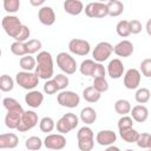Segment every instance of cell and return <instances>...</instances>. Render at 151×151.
<instances>
[{
  "label": "cell",
  "mask_w": 151,
  "mask_h": 151,
  "mask_svg": "<svg viewBox=\"0 0 151 151\" xmlns=\"http://www.w3.org/2000/svg\"><path fill=\"white\" fill-rule=\"evenodd\" d=\"M34 72L40 79L48 80L53 77V58L47 51H41L37 55V66Z\"/></svg>",
  "instance_id": "obj_1"
},
{
  "label": "cell",
  "mask_w": 151,
  "mask_h": 151,
  "mask_svg": "<svg viewBox=\"0 0 151 151\" xmlns=\"http://www.w3.org/2000/svg\"><path fill=\"white\" fill-rule=\"evenodd\" d=\"M78 147L80 151H91L94 146V134L91 127L83 126L77 132Z\"/></svg>",
  "instance_id": "obj_2"
},
{
  "label": "cell",
  "mask_w": 151,
  "mask_h": 151,
  "mask_svg": "<svg viewBox=\"0 0 151 151\" xmlns=\"http://www.w3.org/2000/svg\"><path fill=\"white\" fill-rule=\"evenodd\" d=\"M39 77L37 76L35 72H31V71H21V72H18L17 76H15V81L17 84L25 88V90H34L38 84H39Z\"/></svg>",
  "instance_id": "obj_3"
},
{
  "label": "cell",
  "mask_w": 151,
  "mask_h": 151,
  "mask_svg": "<svg viewBox=\"0 0 151 151\" xmlns=\"http://www.w3.org/2000/svg\"><path fill=\"white\" fill-rule=\"evenodd\" d=\"M79 124V118L74 114V113H65L64 116H61L57 124H55V127H57V131L63 133V134H66L68 133L70 131H72L73 129H76Z\"/></svg>",
  "instance_id": "obj_4"
},
{
  "label": "cell",
  "mask_w": 151,
  "mask_h": 151,
  "mask_svg": "<svg viewBox=\"0 0 151 151\" xmlns=\"http://www.w3.org/2000/svg\"><path fill=\"white\" fill-rule=\"evenodd\" d=\"M57 65L66 74H73L78 67L76 59L66 52H60L57 55Z\"/></svg>",
  "instance_id": "obj_5"
},
{
  "label": "cell",
  "mask_w": 151,
  "mask_h": 151,
  "mask_svg": "<svg viewBox=\"0 0 151 151\" xmlns=\"http://www.w3.org/2000/svg\"><path fill=\"white\" fill-rule=\"evenodd\" d=\"M1 25H2L4 31L9 37H12L13 39L18 35L20 28L22 27V24H21L20 19L15 15H5L1 20Z\"/></svg>",
  "instance_id": "obj_6"
},
{
  "label": "cell",
  "mask_w": 151,
  "mask_h": 151,
  "mask_svg": "<svg viewBox=\"0 0 151 151\" xmlns=\"http://www.w3.org/2000/svg\"><path fill=\"white\" fill-rule=\"evenodd\" d=\"M57 101H58V104L60 106L68 107V109H74L80 104V97L73 91L63 90L57 96Z\"/></svg>",
  "instance_id": "obj_7"
},
{
  "label": "cell",
  "mask_w": 151,
  "mask_h": 151,
  "mask_svg": "<svg viewBox=\"0 0 151 151\" xmlns=\"http://www.w3.org/2000/svg\"><path fill=\"white\" fill-rule=\"evenodd\" d=\"M113 52V46L107 41H100L96 45V47L92 51V57L96 61L103 63L109 59V57Z\"/></svg>",
  "instance_id": "obj_8"
},
{
  "label": "cell",
  "mask_w": 151,
  "mask_h": 151,
  "mask_svg": "<svg viewBox=\"0 0 151 151\" xmlns=\"http://www.w3.org/2000/svg\"><path fill=\"white\" fill-rule=\"evenodd\" d=\"M68 50H70L71 53H73L76 55L85 57V55H87L90 53L91 46H90V42L87 40L73 38L68 42Z\"/></svg>",
  "instance_id": "obj_9"
},
{
  "label": "cell",
  "mask_w": 151,
  "mask_h": 151,
  "mask_svg": "<svg viewBox=\"0 0 151 151\" xmlns=\"http://www.w3.org/2000/svg\"><path fill=\"white\" fill-rule=\"evenodd\" d=\"M84 11L88 18H104V17L109 15L107 5L104 2H100V1L90 2L88 5H86Z\"/></svg>",
  "instance_id": "obj_10"
},
{
  "label": "cell",
  "mask_w": 151,
  "mask_h": 151,
  "mask_svg": "<svg viewBox=\"0 0 151 151\" xmlns=\"http://www.w3.org/2000/svg\"><path fill=\"white\" fill-rule=\"evenodd\" d=\"M24 112L25 111H24L22 106L8 110L6 116H5V125L8 129H18V126H19V124L21 122V117H22Z\"/></svg>",
  "instance_id": "obj_11"
},
{
  "label": "cell",
  "mask_w": 151,
  "mask_h": 151,
  "mask_svg": "<svg viewBox=\"0 0 151 151\" xmlns=\"http://www.w3.org/2000/svg\"><path fill=\"white\" fill-rule=\"evenodd\" d=\"M38 124V114L34 111H25L22 117H21V122L18 126V131L19 132H26L31 129H33L35 125Z\"/></svg>",
  "instance_id": "obj_12"
},
{
  "label": "cell",
  "mask_w": 151,
  "mask_h": 151,
  "mask_svg": "<svg viewBox=\"0 0 151 151\" xmlns=\"http://www.w3.org/2000/svg\"><path fill=\"white\" fill-rule=\"evenodd\" d=\"M44 145L51 150H63L66 146V138L60 132L47 134L44 139Z\"/></svg>",
  "instance_id": "obj_13"
},
{
  "label": "cell",
  "mask_w": 151,
  "mask_h": 151,
  "mask_svg": "<svg viewBox=\"0 0 151 151\" xmlns=\"http://www.w3.org/2000/svg\"><path fill=\"white\" fill-rule=\"evenodd\" d=\"M142 74L137 68H129L124 73V86L127 90H136L140 84Z\"/></svg>",
  "instance_id": "obj_14"
},
{
  "label": "cell",
  "mask_w": 151,
  "mask_h": 151,
  "mask_svg": "<svg viewBox=\"0 0 151 151\" xmlns=\"http://www.w3.org/2000/svg\"><path fill=\"white\" fill-rule=\"evenodd\" d=\"M38 19L45 26H51L55 21V13L51 6H42L38 11Z\"/></svg>",
  "instance_id": "obj_15"
},
{
  "label": "cell",
  "mask_w": 151,
  "mask_h": 151,
  "mask_svg": "<svg viewBox=\"0 0 151 151\" xmlns=\"http://www.w3.org/2000/svg\"><path fill=\"white\" fill-rule=\"evenodd\" d=\"M124 72H125V67H124V64L122 63L120 59L116 58V59H112L109 65H107V74L112 78V79H119L124 76Z\"/></svg>",
  "instance_id": "obj_16"
},
{
  "label": "cell",
  "mask_w": 151,
  "mask_h": 151,
  "mask_svg": "<svg viewBox=\"0 0 151 151\" xmlns=\"http://www.w3.org/2000/svg\"><path fill=\"white\" fill-rule=\"evenodd\" d=\"M117 140V134L112 130H101L96 136V142L101 146H109L114 144Z\"/></svg>",
  "instance_id": "obj_17"
},
{
  "label": "cell",
  "mask_w": 151,
  "mask_h": 151,
  "mask_svg": "<svg viewBox=\"0 0 151 151\" xmlns=\"http://www.w3.org/2000/svg\"><path fill=\"white\" fill-rule=\"evenodd\" d=\"M113 52L118 57L127 58L133 53V44L130 40H122L113 47Z\"/></svg>",
  "instance_id": "obj_18"
},
{
  "label": "cell",
  "mask_w": 151,
  "mask_h": 151,
  "mask_svg": "<svg viewBox=\"0 0 151 151\" xmlns=\"http://www.w3.org/2000/svg\"><path fill=\"white\" fill-rule=\"evenodd\" d=\"M44 101V94L37 90H29L25 96V103L33 109L39 107Z\"/></svg>",
  "instance_id": "obj_19"
},
{
  "label": "cell",
  "mask_w": 151,
  "mask_h": 151,
  "mask_svg": "<svg viewBox=\"0 0 151 151\" xmlns=\"http://www.w3.org/2000/svg\"><path fill=\"white\" fill-rule=\"evenodd\" d=\"M19 138L15 133H2L0 134V149H14L18 146Z\"/></svg>",
  "instance_id": "obj_20"
},
{
  "label": "cell",
  "mask_w": 151,
  "mask_h": 151,
  "mask_svg": "<svg viewBox=\"0 0 151 151\" xmlns=\"http://www.w3.org/2000/svg\"><path fill=\"white\" fill-rule=\"evenodd\" d=\"M64 11L70 15H79L84 11V5L80 0H65Z\"/></svg>",
  "instance_id": "obj_21"
},
{
  "label": "cell",
  "mask_w": 151,
  "mask_h": 151,
  "mask_svg": "<svg viewBox=\"0 0 151 151\" xmlns=\"http://www.w3.org/2000/svg\"><path fill=\"white\" fill-rule=\"evenodd\" d=\"M131 117L137 123H144L149 117V110L144 105H136L131 109Z\"/></svg>",
  "instance_id": "obj_22"
},
{
  "label": "cell",
  "mask_w": 151,
  "mask_h": 151,
  "mask_svg": "<svg viewBox=\"0 0 151 151\" xmlns=\"http://www.w3.org/2000/svg\"><path fill=\"white\" fill-rule=\"evenodd\" d=\"M101 97V92H99L93 85L87 86L83 91V98L88 103H97Z\"/></svg>",
  "instance_id": "obj_23"
},
{
  "label": "cell",
  "mask_w": 151,
  "mask_h": 151,
  "mask_svg": "<svg viewBox=\"0 0 151 151\" xmlns=\"http://www.w3.org/2000/svg\"><path fill=\"white\" fill-rule=\"evenodd\" d=\"M80 120L83 123L87 124V125L93 124L97 120V112H96V110L90 107V106L81 109V111H80Z\"/></svg>",
  "instance_id": "obj_24"
},
{
  "label": "cell",
  "mask_w": 151,
  "mask_h": 151,
  "mask_svg": "<svg viewBox=\"0 0 151 151\" xmlns=\"http://www.w3.org/2000/svg\"><path fill=\"white\" fill-rule=\"evenodd\" d=\"M96 65H97V61L96 60H92V59H85L80 66H79V71L83 76H87V77H92L93 76V72H94V68H96Z\"/></svg>",
  "instance_id": "obj_25"
},
{
  "label": "cell",
  "mask_w": 151,
  "mask_h": 151,
  "mask_svg": "<svg viewBox=\"0 0 151 151\" xmlns=\"http://www.w3.org/2000/svg\"><path fill=\"white\" fill-rule=\"evenodd\" d=\"M19 65L24 71H32L35 70L37 66V58H33L31 54L22 55L19 60Z\"/></svg>",
  "instance_id": "obj_26"
},
{
  "label": "cell",
  "mask_w": 151,
  "mask_h": 151,
  "mask_svg": "<svg viewBox=\"0 0 151 151\" xmlns=\"http://www.w3.org/2000/svg\"><path fill=\"white\" fill-rule=\"evenodd\" d=\"M110 17H119L124 12V4L119 0H113L106 4Z\"/></svg>",
  "instance_id": "obj_27"
},
{
  "label": "cell",
  "mask_w": 151,
  "mask_h": 151,
  "mask_svg": "<svg viewBox=\"0 0 151 151\" xmlns=\"http://www.w3.org/2000/svg\"><path fill=\"white\" fill-rule=\"evenodd\" d=\"M119 134L122 137V139L126 143H136L139 132L137 130H134L133 127H129V129H124V130H119Z\"/></svg>",
  "instance_id": "obj_28"
},
{
  "label": "cell",
  "mask_w": 151,
  "mask_h": 151,
  "mask_svg": "<svg viewBox=\"0 0 151 151\" xmlns=\"http://www.w3.org/2000/svg\"><path fill=\"white\" fill-rule=\"evenodd\" d=\"M114 111L120 114V116H125L127 113L131 112V104L129 100L126 99H118L114 103Z\"/></svg>",
  "instance_id": "obj_29"
},
{
  "label": "cell",
  "mask_w": 151,
  "mask_h": 151,
  "mask_svg": "<svg viewBox=\"0 0 151 151\" xmlns=\"http://www.w3.org/2000/svg\"><path fill=\"white\" fill-rule=\"evenodd\" d=\"M150 98H151V92H150L149 88H146V87H140V88H138V90L136 91L134 99H136L137 103H139V104H145V103H147V101L150 100Z\"/></svg>",
  "instance_id": "obj_30"
},
{
  "label": "cell",
  "mask_w": 151,
  "mask_h": 151,
  "mask_svg": "<svg viewBox=\"0 0 151 151\" xmlns=\"http://www.w3.org/2000/svg\"><path fill=\"white\" fill-rule=\"evenodd\" d=\"M11 52L14 54V55H18V57H22V55H26L27 54V48H26V44L25 41H14L12 45H11Z\"/></svg>",
  "instance_id": "obj_31"
},
{
  "label": "cell",
  "mask_w": 151,
  "mask_h": 151,
  "mask_svg": "<svg viewBox=\"0 0 151 151\" xmlns=\"http://www.w3.org/2000/svg\"><path fill=\"white\" fill-rule=\"evenodd\" d=\"M42 140L38 137V136H32V137H28L25 142V146L26 149L28 150H32V151H35V150H40L41 146H42Z\"/></svg>",
  "instance_id": "obj_32"
},
{
  "label": "cell",
  "mask_w": 151,
  "mask_h": 151,
  "mask_svg": "<svg viewBox=\"0 0 151 151\" xmlns=\"http://www.w3.org/2000/svg\"><path fill=\"white\" fill-rule=\"evenodd\" d=\"M116 31H117V34L122 38H126L131 34V31H130V24L127 20H120L117 26H116Z\"/></svg>",
  "instance_id": "obj_33"
},
{
  "label": "cell",
  "mask_w": 151,
  "mask_h": 151,
  "mask_svg": "<svg viewBox=\"0 0 151 151\" xmlns=\"http://www.w3.org/2000/svg\"><path fill=\"white\" fill-rule=\"evenodd\" d=\"M14 87V80L7 74H2L0 78V90L2 92H9Z\"/></svg>",
  "instance_id": "obj_34"
},
{
  "label": "cell",
  "mask_w": 151,
  "mask_h": 151,
  "mask_svg": "<svg viewBox=\"0 0 151 151\" xmlns=\"http://www.w3.org/2000/svg\"><path fill=\"white\" fill-rule=\"evenodd\" d=\"M39 127H40L41 132L48 133V132L53 131V129L55 127V123H54V120L51 117H44L39 122Z\"/></svg>",
  "instance_id": "obj_35"
},
{
  "label": "cell",
  "mask_w": 151,
  "mask_h": 151,
  "mask_svg": "<svg viewBox=\"0 0 151 151\" xmlns=\"http://www.w3.org/2000/svg\"><path fill=\"white\" fill-rule=\"evenodd\" d=\"M136 144L142 147V149H150V144H151V134L143 132L138 134V138L136 140Z\"/></svg>",
  "instance_id": "obj_36"
},
{
  "label": "cell",
  "mask_w": 151,
  "mask_h": 151,
  "mask_svg": "<svg viewBox=\"0 0 151 151\" xmlns=\"http://www.w3.org/2000/svg\"><path fill=\"white\" fill-rule=\"evenodd\" d=\"M4 9L8 13H15L20 8V0H2Z\"/></svg>",
  "instance_id": "obj_37"
},
{
  "label": "cell",
  "mask_w": 151,
  "mask_h": 151,
  "mask_svg": "<svg viewBox=\"0 0 151 151\" xmlns=\"http://www.w3.org/2000/svg\"><path fill=\"white\" fill-rule=\"evenodd\" d=\"M26 48H27V54H34L38 51L41 50V41L38 39H31L25 42Z\"/></svg>",
  "instance_id": "obj_38"
},
{
  "label": "cell",
  "mask_w": 151,
  "mask_h": 151,
  "mask_svg": "<svg viewBox=\"0 0 151 151\" xmlns=\"http://www.w3.org/2000/svg\"><path fill=\"white\" fill-rule=\"evenodd\" d=\"M99 92H106L109 90V83L106 80L105 77H97V78H93V84H92Z\"/></svg>",
  "instance_id": "obj_39"
},
{
  "label": "cell",
  "mask_w": 151,
  "mask_h": 151,
  "mask_svg": "<svg viewBox=\"0 0 151 151\" xmlns=\"http://www.w3.org/2000/svg\"><path fill=\"white\" fill-rule=\"evenodd\" d=\"M59 91V86L54 79H48L44 84V92L46 94H54Z\"/></svg>",
  "instance_id": "obj_40"
},
{
  "label": "cell",
  "mask_w": 151,
  "mask_h": 151,
  "mask_svg": "<svg viewBox=\"0 0 151 151\" xmlns=\"http://www.w3.org/2000/svg\"><path fill=\"white\" fill-rule=\"evenodd\" d=\"M133 126V118L129 116H122V118L118 120V130H124Z\"/></svg>",
  "instance_id": "obj_41"
},
{
  "label": "cell",
  "mask_w": 151,
  "mask_h": 151,
  "mask_svg": "<svg viewBox=\"0 0 151 151\" xmlns=\"http://www.w3.org/2000/svg\"><path fill=\"white\" fill-rule=\"evenodd\" d=\"M140 71H142V74L144 77H146V78L151 77V59L150 58L144 59L140 63Z\"/></svg>",
  "instance_id": "obj_42"
},
{
  "label": "cell",
  "mask_w": 151,
  "mask_h": 151,
  "mask_svg": "<svg viewBox=\"0 0 151 151\" xmlns=\"http://www.w3.org/2000/svg\"><path fill=\"white\" fill-rule=\"evenodd\" d=\"M53 79L57 81V84L59 86V90H61V91L65 90L70 84V80H68L67 76H65V74H57V76H54Z\"/></svg>",
  "instance_id": "obj_43"
},
{
  "label": "cell",
  "mask_w": 151,
  "mask_h": 151,
  "mask_svg": "<svg viewBox=\"0 0 151 151\" xmlns=\"http://www.w3.org/2000/svg\"><path fill=\"white\" fill-rule=\"evenodd\" d=\"M2 105H4V107H5L7 111H8V110L17 109V107L21 106L17 99L11 98V97H6V98H4V100H2Z\"/></svg>",
  "instance_id": "obj_44"
},
{
  "label": "cell",
  "mask_w": 151,
  "mask_h": 151,
  "mask_svg": "<svg viewBox=\"0 0 151 151\" xmlns=\"http://www.w3.org/2000/svg\"><path fill=\"white\" fill-rule=\"evenodd\" d=\"M29 34H31L29 28L26 25H22V27L20 28L18 35L14 38V40H17V41H26L29 38Z\"/></svg>",
  "instance_id": "obj_45"
},
{
  "label": "cell",
  "mask_w": 151,
  "mask_h": 151,
  "mask_svg": "<svg viewBox=\"0 0 151 151\" xmlns=\"http://www.w3.org/2000/svg\"><path fill=\"white\" fill-rule=\"evenodd\" d=\"M129 24H130V31H131L132 34H138V33L142 32L143 26H142V22H140L139 20L132 19V20L129 21Z\"/></svg>",
  "instance_id": "obj_46"
},
{
  "label": "cell",
  "mask_w": 151,
  "mask_h": 151,
  "mask_svg": "<svg viewBox=\"0 0 151 151\" xmlns=\"http://www.w3.org/2000/svg\"><path fill=\"white\" fill-rule=\"evenodd\" d=\"M105 67L101 65V63H98L97 61V65H96V68H94V72H93V78H97V77H105Z\"/></svg>",
  "instance_id": "obj_47"
},
{
  "label": "cell",
  "mask_w": 151,
  "mask_h": 151,
  "mask_svg": "<svg viewBox=\"0 0 151 151\" xmlns=\"http://www.w3.org/2000/svg\"><path fill=\"white\" fill-rule=\"evenodd\" d=\"M46 0H29V4L34 7H39V6H42L45 4Z\"/></svg>",
  "instance_id": "obj_48"
},
{
  "label": "cell",
  "mask_w": 151,
  "mask_h": 151,
  "mask_svg": "<svg viewBox=\"0 0 151 151\" xmlns=\"http://www.w3.org/2000/svg\"><path fill=\"white\" fill-rule=\"evenodd\" d=\"M145 31H146V33L151 37V19L147 20V22H146V25H145Z\"/></svg>",
  "instance_id": "obj_49"
},
{
  "label": "cell",
  "mask_w": 151,
  "mask_h": 151,
  "mask_svg": "<svg viewBox=\"0 0 151 151\" xmlns=\"http://www.w3.org/2000/svg\"><path fill=\"white\" fill-rule=\"evenodd\" d=\"M106 150H107V151H119V147L113 146V145L111 144V145H109V146L106 147Z\"/></svg>",
  "instance_id": "obj_50"
},
{
  "label": "cell",
  "mask_w": 151,
  "mask_h": 151,
  "mask_svg": "<svg viewBox=\"0 0 151 151\" xmlns=\"http://www.w3.org/2000/svg\"><path fill=\"white\" fill-rule=\"evenodd\" d=\"M98 1H100V2H104V4H107V2H110V1H113V0H98Z\"/></svg>",
  "instance_id": "obj_51"
},
{
  "label": "cell",
  "mask_w": 151,
  "mask_h": 151,
  "mask_svg": "<svg viewBox=\"0 0 151 151\" xmlns=\"http://www.w3.org/2000/svg\"><path fill=\"white\" fill-rule=\"evenodd\" d=\"M150 150H151V144H150Z\"/></svg>",
  "instance_id": "obj_52"
}]
</instances>
